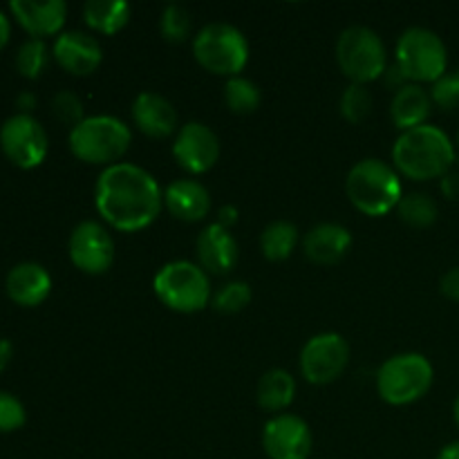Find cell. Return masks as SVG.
I'll return each mask as SVG.
<instances>
[{"mask_svg": "<svg viewBox=\"0 0 459 459\" xmlns=\"http://www.w3.org/2000/svg\"><path fill=\"white\" fill-rule=\"evenodd\" d=\"M94 206L108 227L134 233L155 222L164 209V191L148 170L119 161L99 175Z\"/></svg>", "mask_w": 459, "mask_h": 459, "instance_id": "obj_1", "label": "cell"}, {"mask_svg": "<svg viewBox=\"0 0 459 459\" xmlns=\"http://www.w3.org/2000/svg\"><path fill=\"white\" fill-rule=\"evenodd\" d=\"M455 160V143L433 124L406 130L399 134L393 146L394 170L412 182L442 179L444 175L451 173Z\"/></svg>", "mask_w": 459, "mask_h": 459, "instance_id": "obj_2", "label": "cell"}, {"mask_svg": "<svg viewBox=\"0 0 459 459\" xmlns=\"http://www.w3.org/2000/svg\"><path fill=\"white\" fill-rule=\"evenodd\" d=\"M345 193L357 211L370 218H384L397 209L403 197L402 179L394 166L381 160H363L350 169Z\"/></svg>", "mask_w": 459, "mask_h": 459, "instance_id": "obj_3", "label": "cell"}, {"mask_svg": "<svg viewBox=\"0 0 459 459\" xmlns=\"http://www.w3.org/2000/svg\"><path fill=\"white\" fill-rule=\"evenodd\" d=\"M133 134L121 119L110 115L85 117L70 130V151L76 160L94 166H115L128 152Z\"/></svg>", "mask_w": 459, "mask_h": 459, "instance_id": "obj_4", "label": "cell"}, {"mask_svg": "<svg viewBox=\"0 0 459 459\" xmlns=\"http://www.w3.org/2000/svg\"><path fill=\"white\" fill-rule=\"evenodd\" d=\"M152 291L161 305L179 314H195L213 299L209 273L191 260H173L155 273Z\"/></svg>", "mask_w": 459, "mask_h": 459, "instance_id": "obj_5", "label": "cell"}, {"mask_svg": "<svg viewBox=\"0 0 459 459\" xmlns=\"http://www.w3.org/2000/svg\"><path fill=\"white\" fill-rule=\"evenodd\" d=\"M433 363L420 352H403L390 357L377 372L379 397L390 406H408L420 402L433 388Z\"/></svg>", "mask_w": 459, "mask_h": 459, "instance_id": "obj_6", "label": "cell"}, {"mask_svg": "<svg viewBox=\"0 0 459 459\" xmlns=\"http://www.w3.org/2000/svg\"><path fill=\"white\" fill-rule=\"evenodd\" d=\"M193 56L206 72L218 76H240L249 61V43L238 27L211 22L195 34Z\"/></svg>", "mask_w": 459, "mask_h": 459, "instance_id": "obj_7", "label": "cell"}, {"mask_svg": "<svg viewBox=\"0 0 459 459\" xmlns=\"http://www.w3.org/2000/svg\"><path fill=\"white\" fill-rule=\"evenodd\" d=\"M397 70L403 81L435 83L446 74L448 52L444 40L426 27H411L397 40Z\"/></svg>", "mask_w": 459, "mask_h": 459, "instance_id": "obj_8", "label": "cell"}, {"mask_svg": "<svg viewBox=\"0 0 459 459\" xmlns=\"http://www.w3.org/2000/svg\"><path fill=\"white\" fill-rule=\"evenodd\" d=\"M336 63L352 83L368 85L385 74L388 52L377 31L354 25L341 31L336 40Z\"/></svg>", "mask_w": 459, "mask_h": 459, "instance_id": "obj_9", "label": "cell"}, {"mask_svg": "<svg viewBox=\"0 0 459 459\" xmlns=\"http://www.w3.org/2000/svg\"><path fill=\"white\" fill-rule=\"evenodd\" d=\"M0 148L18 169H36L48 157V133L34 117L21 112V115L9 117L0 128Z\"/></svg>", "mask_w": 459, "mask_h": 459, "instance_id": "obj_10", "label": "cell"}, {"mask_svg": "<svg viewBox=\"0 0 459 459\" xmlns=\"http://www.w3.org/2000/svg\"><path fill=\"white\" fill-rule=\"evenodd\" d=\"M350 361V345L336 332L312 336L300 350V372L314 385H327L339 379Z\"/></svg>", "mask_w": 459, "mask_h": 459, "instance_id": "obj_11", "label": "cell"}, {"mask_svg": "<svg viewBox=\"0 0 459 459\" xmlns=\"http://www.w3.org/2000/svg\"><path fill=\"white\" fill-rule=\"evenodd\" d=\"M67 254L79 272L101 276L115 263V240L101 222L85 220L72 231Z\"/></svg>", "mask_w": 459, "mask_h": 459, "instance_id": "obj_12", "label": "cell"}, {"mask_svg": "<svg viewBox=\"0 0 459 459\" xmlns=\"http://www.w3.org/2000/svg\"><path fill=\"white\" fill-rule=\"evenodd\" d=\"M173 157L186 173L202 175L218 164L220 139L200 121L182 126L173 142Z\"/></svg>", "mask_w": 459, "mask_h": 459, "instance_id": "obj_13", "label": "cell"}, {"mask_svg": "<svg viewBox=\"0 0 459 459\" xmlns=\"http://www.w3.org/2000/svg\"><path fill=\"white\" fill-rule=\"evenodd\" d=\"M263 448L269 459H307L312 453V430L296 415H276L264 424Z\"/></svg>", "mask_w": 459, "mask_h": 459, "instance_id": "obj_14", "label": "cell"}, {"mask_svg": "<svg viewBox=\"0 0 459 459\" xmlns=\"http://www.w3.org/2000/svg\"><path fill=\"white\" fill-rule=\"evenodd\" d=\"M54 61L72 76H90L103 61V49L94 36L85 31H63L54 40Z\"/></svg>", "mask_w": 459, "mask_h": 459, "instance_id": "obj_15", "label": "cell"}, {"mask_svg": "<svg viewBox=\"0 0 459 459\" xmlns=\"http://www.w3.org/2000/svg\"><path fill=\"white\" fill-rule=\"evenodd\" d=\"M195 254L197 260H200V267L206 273L224 276L238 263V242L229 229L213 222L206 229H202V233L197 236Z\"/></svg>", "mask_w": 459, "mask_h": 459, "instance_id": "obj_16", "label": "cell"}, {"mask_svg": "<svg viewBox=\"0 0 459 459\" xmlns=\"http://www.w3.org/2000/svg\"><path fill=\"white\" fill-rule=\"evenodd\" d=\"M13 18L31 39L54 36L63 30L67 16V4L63 0H48V3H34V0H13L9 3Z\"/></svg>", "mask_w": 459, "mask_h": 459, "instance_id": "obj_17", "label": "cell"}, {"mask_svg": "<svg viewBox=\"0 0 459 459\" xmlns=\"http://www.w3.org/2000/svg\"><path fill=\"white\" fill-rule=\"evenodd\" d=\"M133 121L148 137L164 139L178 130V110L161 94L142 92L133 101Z\"/></svg>", "mask_w": 459, "mask_h": 459, "instance_id": "obj_18", "label": "cell"}, {"mask_svg": "<svg viewBox=\"0 0 459 459\" xmlns=\"http://www.w3.org/2000/svg\"><path fill=\"white\" fill-rule=\"evenodd\" d=\"M352 247V233L334 222H323L309 229L303 240V251L314 264L332 267L348 255Z\"/></svg>", "mask_w": 459, "mask_h": 459, "instance_id": "obj_19", "label": "cell"}, {"mask_svg": "<svg viewBox=\"0 0 459 459\" xmlns=\"http://www.w3.org/2000/svg\"><path fill=\"white\" fill-rule=\"evenodd\" d=\"M164 206L182 222H202L211 213V195L195 179H175L166 186Z\"/></svg>", "mask_w": 459, "mask_h": 459, "instance_id": "obj_20", "label": "cell"}, {"mask_svg": "<svg viewBox=\"0 0 459 459\" xmlns=\"http://www.w3.org/2000/svg\"><path fill=\"white\" fill-rule=\"evenodd\" d=\"M7 294L21 307H36L52 291V278L43 264L21 263L7 273Z\"/></svg>", "mask_w": 459, "mask_h": 459, "instance_id": "obj_21", "label": "cell"}, {"mask_svg": "<svg viewBox=\"0 0 459 459\" xmlns=\"http://www.w3.org/2000/svg\"><path fill=\"white\" fill-rule=\"evenodd\" d=\"M430 108H433V99L430 92H426L421 85L417 83H406L397 90V94L393 97L390 103V117H393V124L397 126L402 133L412 128H420V126L429 124Z\"/></svg>", "mask_w": 459, "mask_h": 459, "instance_id": "obj_22", "label": "cell"}, {"mask_svg": "<svg viewBox=\"0 0 459 459\" xmlns=\"http://www.w3.org/2000/svg\"><path fill=\"white\" fill-rule=\"evenodd\" d=\"M258 403L263 411L281 412L291 406L296 394V381L287 370L273 368V370L264 372L258 381Z\"/></svg>", "mask_w": 459, "mask_h": 459, "instance_id": "obj_23", "label": "cell"}, {"mask_svg": "<svg viewBox=\"0 0 459 459\" xmlns=\"http://www.w3.org/2000/svg\"><path fill=\"white\" fill-rule=\"evenodd\" d=\"M83 21L88 22L90 30L112 36L128 25L130 4L124 3V0H117V3L92 0V3H88L83 7Z\"/></svg>", "mask_w": 459, "mask_h": 459, "instance_id": "obj_24", "label": "cell"}, {"mask_svg": "<svg viewBox=\"0 0 459 459\" xmlns=\"http://www.w3.org/2000/svg\"><path fill=\"white\" fill-rule=\"evenodd\" d=\"M299 229L287 220H276V222L267 224L264 231L260 233V251L272 263H282L290 258L299 247Z\"/></svg>", "mask_w": 459, "mask_h": 459, "instance_id": "obj_25", "label": "cell"}, {"mask_svg": "<svg viewBox=\"0 0 459 459\" xmlns=\"http://www.w3.org/2000/svg\"><path fill=\"white\" fill-rule=\"evenodd\" d=\"M397 213L402 218V222L408 224V227L426 229L437 222L439 209L437 202L430 195H426V193H408L399 202Z\"/></svg>", "mask_w": 459, "mask_h": 459, "instance_id": "obj_26", "label": "cell"}, {"mask_svg": "<svg viewBox=\"0 0 459 459\" xmlns=\"http://www.w3.org/2000/svg\"><path fill=\"white\" fill-rule=\"evenodd\" d=\"M260 101H263L260 88L245 76H233L224 85V103L236 115H251L258 110Z\"/></svg>", "mask_w": 459, "mask_h": 459, "instance_id": "obj_27", "label": "cell"}, {"mask_svg": "<svg viewBox=\"0 0 459 459\" xmlns=\"http://www.w3.org/2000/svg\"><path fill=\"white\" fill-rule=\"evenodd\" d=\"M372 106H375V97L368 90V85L361 83H350L339 99L341 115L350 124H363L370 117Z\"/></svg>", "mask_w": 459, "mask_h": 459, "instance_id": "obj_28", "label": "cell"}, {"mask_svg": "<svg viewBox=\"0 0 459 459\" xmlns=\"http://www.w3.org/2000/svg\"><path fill=\"white\" fill-rule=\"evenodd\" d=\"M49 63V49L45 40L30 39L16 54V67L25 79H39Z\"/></svg>", "mask_w": 459, "mask_h": 459, "instance_id": "obj_29", "label": "cell"}, {"mask_svg": "<svg viewBox=\"0 0 459 459\" xmlns=\"http://www.w3.org/2000/svg\"><path fill=\"white\" fill-rule=\"evenodd\" d=\"M160 30L169 43H184L191 36V13L182 4H169L160 18Z\"/></svg>", "mask_w": 459, "mask_h": 459, "instance_id": "obj_30", "label": "cell"}, {"mask_svg": "<svg viewBox=\"0 0 459 459\" xmlns=\"http://www.w3.org/2000/svg\"><path fill=\"white\" fill-rule=\"evenodd\" d=\"M213 307L222 314H238L251 303V287L242 281H231L213 294Z\"/></svg>", "mask_w": 459, "mask_h": 459, "instance_id": "obj_31", "label": "cell"}, {"mask_svg": "<svg viewBox=\"0 0 459 459\" xmlns=\"http://www.w3.org/2000/svg\"><path fill=\"white\" fill-rule=\"evenodd\" d=\"M430 99L435 106L444 110H453L459 106V67L455 72H446L439 81H435L430 90Z\"/></svg>", "mask_w": 459, "mask_h": 459, "instance_id": "obj_32", "label": "cell"}, {"mask_svg": "<svg viewBox=\"0 0 459 459\" xmlns=\"http://www.w3.org/2000/svg\"><path fill=\"white\" fill-rule=\"evenodd\" d=\"M25 406L13 394L0 390V433H13L25 424Z\"/></svg>", "mask_w": 459, "mask_h": 459, "instance_id": "obj_33", "label": "cell"}, {"mask_svg": "<svg viewBox=\"0 0 459 459\" xmlns=\"http://www.w3.org/2000/svg\"><path fill=\"white\" fill-rule=\"evenodd\" d=\"M52 110H54V115L63 121V124H70L72 128H74V126H79L81 121L85 119L83 103H81V99L76 97L74 92H67V90H63V92H58L56 97H54Z\"/></svg>", "mask_w": 459, "mask_h": 459, "instance_id": "obj_34", "label": "cell"}, {"mask_svg": "<svg viewBox=\"0 0 459 459\" xmlns=\"http://www.w3.org/2000/svg\"><path fill=\"white\" fill-rule=\"evenodd\" d=\"M439 291L453 303H459V264L444 273L442 281H439Z\"/></svg>", "mask_w": 459, "mask_h": 459, "instance_id": "obj_35", "label": "cell"}, {"mask_svg": "<svg viewBox=\"0 0 459 459\" xmlns=\"http://www.w3.org/2000/svg\"><path fill=\"white\" fill-rule=\"evenodd\" d=\"M442 191L444 195L451 197V200H455V197H459V173H446L442 178Z\"/></svg>", "mask_w": 459, "mask_h": 459, "instance_id": "obj_36", "label": "cell"}, {"mask_svg": "<svg viewBox=\"0 0 459 459\" xmlns=\"http://www.w3.org/2000/svg\"><path fill=\"white\" fill-rule=\"evenodd\" d=\"M238 222V209L236 206H222V209L218 211V224L220 227H224V229H229V231H231V227L233 224Z\"/></svg>", "mask_w": 459, "mask_h": 459, "instance_id": "obj_37", "label": "cell"}, {"mask_svg": "<svg viewBox=\"0 0 459 459\" xmlns=\"http://www.w3.org/2000/svg\"><path fill=\"white\" fill-rule=\"evenodd\" d=\"M9 34H12V27H9L7 16H4V13L0 12V52H3L4 45L9 43Z\"/></svg>", "mask_w": 459, "mask_h": 459, "instance_id": "obj_38", "label": "cell"}, {"mask_svg": "<svg viewBox=\"0 0 459 459\" xmlns=\"http://www.w3.org/2000/svg\"><path fill=\"white\" fill-rule=\"evenodd\" d=\"M437 459H459V439H455V442L446 444V446L439 451Z\"/></svg>", "mask_w": 459, "mask_h": 459, "instance_id": "obj_39", "label": "cell"}, {"mask_svg": "<svg viewBox=\"0 0 459 459\" xmlns=\"http://www.w3.org/2000/svg\"><path fill=\"white\" fill-rule=\"evenodd\" d=\"M453 420H455V424L459 429V397L455 399V403H453Z\"/></svg>", "mask_w": 459, "mask_h": 459, "instance_id": "obj_40", "label": "cell"}, {"mask_svg": "<svg viewBox=\"0 0 459 459\" xmlns=\"http://www.w3.org/2000/svg\"><path fill=\"white\" fill-rule=\"evenodd\" d=\"M457 143H459V133H457Z\"/></svg>", "mask_w": 459, "mask_h": 459, "instance_id": "obj_41", "label": "cell"}]
</instances>
